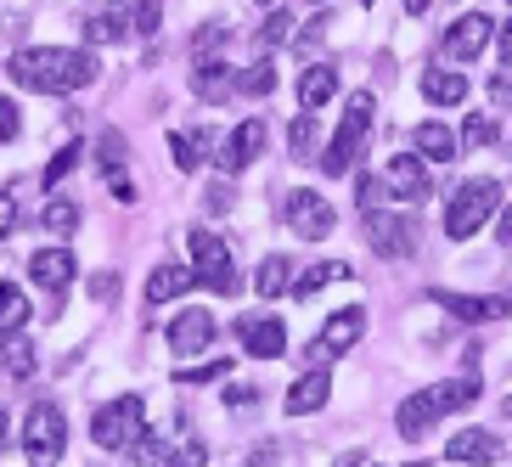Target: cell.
Wrapping results in <instances>:
<instances>
[{"instance_id":"obj_1","label":"cell","mask_w":512,"mask_h":467,"mask_svg":"<svg viewBox=\"0 0 512 467\" xmlns=\"http://www.w3.org/2000/svg\"><path fill=\"white\" fill-rule=\"evenodd\" d=\"M6 74L23 85V91H46V96H62V91H85L96 79V57L79 46H29L6 62Z\"/></svg>"},{"instance_id":"obj_2","label":"cell","mask_w":512,"mask_h":467,"mask_svg":"<svg viewBox=\"0 0 512 467\" xmlns=\"http://www.w3.org/2000/svg\"><path fill=\"white\" fill-rule=\"evenodd\" d=\"M372 113H377L372 91H355V96H349V107H344V124L332 130L327 152H321V169H327L332 181L355 169V158H361V147H366V130H372Z\"/></svg>"},{"instance_id":"obj_3","label":"cell","mask_w":512,"mask_h":467,"mask_svg":"<svg viewBox=\"0 0 512 467\" xmlns=\"http://www.w3.org/2000/svg\"><path fill=\"white\" fill-rule=\"evenodd\" d=\"M501 209V181L479 175V181H467L462 192L451 197V209H445V237L451 242H467L479 226H490V214Z\"/></svg>"},{"instance_id":"obj_4","label":"cell","mask_w":512,"mask_h":467,"mask_svg":"<svg viewBox=\"0 0 512 467\" xmlns=\"http://www.w3.org/2000/svg\"><path fill=\"white\" fill-rule=\"evenodd\" d=\"M141 434H147V406H141V394H124V400L102 406L91 422V439L102 451H130Z\"/></svg>"},{"instance_id":"obj_5","label":"cell","mask_w":512,"mask_h":467,"mask_svg":"<svg viewBox=\"0 0 512 467\" xmlns=\"http://www.w3.org/2000/svg\"><path fill=\"white\" fill-rule=\"evenodd\" d=\"M192 265H197V282H209L214 293H237L242 287V276H237V265H231V248L220 242V231H209V226H192Z\"/></svg>"},{"instance_id":"obj_6","label":"cell","mask_w":512,"mask_h":467,"mask_svg":"<svg viewBox=\"0 0 512 467\" xmlns=\"http://www.w3.org/2000/svg\"><path fill=\"white\" fill-rule=\"evenodd\" d=\"M23 451L34 456V467H51L62 451H68V417L57 406H34L23 417Z\"/></svg>"},{"instance_id":"obj_7","label":"cell","mask_w":512,"mask_h":467,"mask_svg":"<svg viewBox=\"0 0 512 467\" xmlns=\"http://www.w3.org/2000/svg\"><path fill=\"white\" fill-rule=\"evenodd\" d=\"M332 226H338V214H332V203L321 192H310V186H299V192L287 197V231H299L304 242H321L332 237Z\"/></svg>"},{"instance_id":"obj_8","label":"cell","mask_w":512,"mask_h":467,"mask_svg":"<svg viewBox=\"0 0 512 467\" xmlns=\"http://www.w3.org/2000/svg\"><path fill=\"white\" fill-rule=\"evenodd\" d=\"M490 40H496V23H490L484 12H462L451 29H445L439 51H445L451 62H473V57H484V51H490Z\"/></svg>"},{"instance_id":"obj_9","label":"cell","mask_w":512,"mask_h":467,"mask_svg":"<svg viewBox=\"0 0 512 467\" xmlns=\"http://www.w3.org/2000/svg\"><path fill=\"white\" fill-rule=\"evenodd\" d=\"M361 332H366V310H361V304H349V310L327 316L321 338L310 344V361H316V366H327L332 355H344V349H355V344H361Z\"/></svg>"},{"instance_id":"obj_10","label":"cell","mask_w":512,"mask_h":467,"mask_svg":"<svg viewBox=\"0 0 512 467\" xmlns=\"http://www.w3.org/2000/svg\"><path fill=\"white\" fill-rule=\"evenodd\" d=\"M259 152H265V124L248 119V124H237V130H226V141H220V152H214V164L226 169V175H242Z\"/></svg>"},{"instance_id":"obj_11","label":"cell","mask_w":512,"mask_h":467,"mask_svg":"<svg viewBox=\"0 0 512 467\" xmlns=\"http://www.w3.org/2000/svg\"><path fill=\"white\" fill-rule=\"evenodd\" d=\"M428 164H422V152H400V158H389V169H383V192L400 197V203H417V197H428Z\"/></svg>"},{"instance_id":"obj_12","label":"cell","mask_w":512,"mask_h":467,"mask_svg":"<svg viewBox=\"0 0 512 467\" xmlns=\"http://www.w3.org/2000/svg\"><path fill=\"white\" fill-rule=\"evenodd\" d=\"M237 338L254 361H276L287 349V327L276 316H237Z\"/></svg>"},{"instance_id":"obj_13","label":"cell","mask_w":512,"mask_h":467,"mask_svg":"<svg viewBox=\"0 0 512 467\" xmlns=\"http://www.w3.org/2000/svg\"><path fill=\"white\" fill-rule=\"evenodd\" d=\"M192 91L203 96V102H231V96L242 91V74L237 68H226L220 57H197V68H192Z\"/></svg>"},{"instance_id":"obj_14","label":"cell","mask_w":512,"mask_h":467,"mask_svg":"<svg viewBox=\"0 0 512 467\" xmlns=\"http://www.w3.org/2000/svg\"><path fill=\"white\" fill-rule=\"evenodd\" d=\"M214 344V316L209 310H181V316L169 321V349L175 355H197V349Z\"/></svg>"},{"instance_id":"obj_15","label":"cell","mask_w":512,"mask_h":467,"mask_svg":"<svg viewBox=\"0 0 512 467\" xmlns=\"http://www.w3.org/2000/svg\"><path fill=\"white\" fill-rule=\"evenodd\" d=\"M74 254L68 248H40V254L29 259V276H34V287H46V293H62V287L74 282Z\"/></svg>"},{"instance_id":"obj_16","label":"cell","mask_w":512,"mask_h":467,"mask_svg":"<svg viewBox=\"0 0 512 467\" xmlns=\"http://www.w3.org/2000/svg\"><path fill=\"white\" fill-rule=\"evenodd\" d=\"M327 394H332V372L327 366H310V372L287 389V411H293V417H310V411L327 406Z\"/></svg>"},{"instance_id":"obj_17","label":"cell","mask_w":512,"mask_h":467,"mask_svg":"<svg viewBox=\"0 0 512 467\" xmlns=\"http://www.w3.org/2000/svg\"><path fill=\"white\" fill-rule=\"evenodd\" d=\"M136 34V17H130V0H119L113 12H96L91 23H85V40L91 46H124Z\"/></svg>"},{"instance_id":"obj_18","label":"cell","mask_w":512,"mask_h":467,"mask_svg":"<svg viewBox=\"0 0 512 467\" xmlns=\"http://www.w3.org/2000/svg\"><path fill=\"white\" fill-rule=\"evenodd\" d=\"M496 456H501V439L490 428H462L451 439V462H462V467H490Z\"/></svg>"},{"instance_id":"obj_19","label":"cell","mask_w":512,"mask_h":467,"mask_svg":"<svg viewBox=\"0 0 512 467\" xmlns=\"http://www.w3.org/2000/svg\"><path fill=\"white\" fill-rule=\"evenodd\" d=\"M192 287H197V271H192V265H158V271L147 276V304L158 310V304L181 299V293H192Z\"/></svg>"},{"instance_id":"obj_20","label":"cell","mask_w":512,"mask_h":467,"mask_svg":"<svg viewBox=\"0 0 512 467\" xmlns=\"http://www.w3.org/2000/svg\"><path fill=\"white\" fill-rule=\"evenodd\" d=\"M332 96H338V68H332V62L304 68V79H299V107H304V113H321Z\"/></svg>"},{"instance_id":"obj_21","label":"cell","mask_w":512,"mask_h":467,"mask_svg":"<svg viewBox=\"0 0 512 467\" xmlns=\"http://www.w3.org/2000/svg\"><path fill=\"white\" fill-rule=\"evenodd\" d=\"M428 400H434L439 417H451V411L473 406V400H479V372H462V377H445V383H434V389H428Z\"/></svg>"},{"instance_id":"obj_22","label":"cell","mask_w":512,"mask_h":467,"mask_svg":"<svg viewBox=\"0 0 512 467\" xmlns=\"http://www.w3.org/2000/svg\"><path fill=\"white\" fill-rule=\"evenodd\" d=\"M372 248H377L383 259H406V254H411V220L372 214Z\"/></svg>"},{"instance_id":"obj_23","label":"cell","mask_w":512,"mask_h":467,"mask_svg":"<svg viewBox=\"0 0 512 467\" xmlns=\"http://www.w3.org/2000/svg\"><path fill=\"white\" fill-rule=\"evenodd\" d=\"M422 96L434 107H456L467 96V79L456 74V68H434V62H428V68H422Z\"/></svg>"},{"instance_id":"obj_24","label":"cell","mask_w":512,"mask_h":467,"mask_svg":"<svg viewBox=\"0 0 512 467\" xmlns=\"http://www.w3.org/2000/svg\"><path fill=\"white\" fill-rule=\"evenodd\" d=\"M417 152L422 158H434V164H451L456 152H462V136L445 130L439 119H428V124H417Z\"/></svg>"},{"instance_id":"obj_25","label":"cell","mask_w":512,"mask_h":467,"mask_svg":"<svg viewBox=\"0 0 512 467\" xmlns=\"http://www.w3.org/2000/svg\"><path fill=\"white\" fill-rule=\"evenodd\" d=\"M434 422H439V411H434V400H428V389H422V394H411L406 406H400L394 428H400V439H428Z\"/></svg>"},{"instance_id":"obj_26","label":"cell","mask_w":512,"mask_h":467,"mask_svg":"<svg viewBox=\"0 0 512 467\" xmlns=\"http://www.w3.org/2000/svg\"><path fill=\"white\" fill-rule=\"evenodd\" d=\"M434 304H439V310H451L456 321H496V316H507V304H501V299H462V293H434Z\"/></svg>"},{"instance_id":"obj_27","label":"cell","mask_w":512,"mask_h":467,"mask_svg":"<svg viewBox=\"0 0 512 467\" xmlns=\"http://www.w3.org/2000/svg\"><path fill=\"white\" fill-rule=\"evenodd\" d=\"M344 276H355L344 259H316L304 276H293V299H310V293H321L327 282H344Z\"/></svg>"},{"instance_id":"obj_28","label":"cell","mask_w":512,"mask_h":467,"mask_svg":"<svg viewBox=\"0 0 512 467\" xmlns=\"http://www.w3.org/2000/svg\"><path fill=\"white\" fill-rule=\"evenodd\" d=\"M124 467H175V445H164V439L147 428V434L124 451Z\"/></svg>"},{"instance_id":"obj_29","label":"cell","mask_w":512,"mask_h":467,"mask_svg":"<svg viewBox=\"0 0 512 467\" xmlns=\"http://www.w3.org/2000/svg\"><path fill=\"white\" fill-rule=\"evenodd\" d=\"M254 287L265 293V299H276V293H287V287H293V265H287L282 254H265V259H259V276H254Z\"/></svg>"},{"instance_id":"obj_30","label":"cell","mask_w":512,"mask_h":467,"mask_svg":"<svg viewBox=\"0 0 512 467\" xmlns=\"http://www.w3.org/2000/svg\"><path fill=\"white\" fill-rule=\"evenodd\" d=\"M40 226L57 231V237H74V231H79V203H74V197H51L46 214H40Z\"/></svg>"},{"instance_id":"obj_31","label":"cell","mask_w":512,"mask_h":467,"mask_svg":"<svg viewBox=\"0 0 512 467\" xmlns=\"http://www.w3.org/2000/svg\"><path fill=\"white\" fill-rule=\"evenodd\" d=\"M287 34H293V12H271V17H265V29H259V40H254L259 57H271V51L282 46Z\"/></svg>"},{"instance_id":"obj_32","label":"cell","mask_w":512,"mask_h":467,"mask_svg":"<svg viewBox=\"0 0 512 467\" xmlns=\"http://www.w3.org/2000/svg\"><path fill=\"white\" fill-rule=\"evenodd\" d=\"M124 158H130L124 136H119V130H107V136H102V147H96V164H102V175H107V181H113V175L124 169Z\"/></svg>"},{"instance_id":"obj_33","label":"cell","mask_w":512,"mask_h":467,"mask_svg":"<svg viewBox=\"0 0 512 467\" xmlns=\"http://www.w3.org/2000/svg\"><path fill=\"white\" fill-rule=\"evenodd\" d=\"M316 136H321L316 113H299V119H293V136H287V147H293V158H310V152H316Z\"/></svg>"},{"instance_id":"obj_34","label":"cell","mask_w":512,"mask_h":467,"mask_svg":"<svg viewBox=\"0 0 512 467\" xmlns=\"http://www.w3.org/2000/svg\"><path fill=\"white\" fill-rule=\"evenodd\" d=\"M276 91V62L271 57H259L248 74H242V96H271Z\"/></svg>"},{"instance_id":"obj_35","label":"cell","mask_w":512,"mask_h":467,"mask_svg":"<svg viewBox=\"0 0 512 467\" xmlns=\"http://www.w3.org/2000/svg\"><path fill=\"white\" fill-rule=\"evenodd\" d=\"M130 17H136V40H152L158 23H164V6L158 0H130Z\"/></svg>"},{"instance_id":"obj_36","label":"cell","mask_w":512,"mask_h":467,"mask_svg":"<svg viewBox=\"0 0 512 467\" xmlns=\"http://www.w3.org/2000/svg\"><path fill=\"white\" fill-rule=\"evenodd\" d=\"M29 316H34V310H29V299H23V293H12V299L0 304V344H6V338H12V332L23 327Z\"/></svg>"},{"instance_id":"obj_37","label":"cell","mask_w":512,"mask_h":467,"mask_svg":"<svg viewBox=\"0 0 512 467\" xmlns=\"http://www.w3.org/2000/svg\"><path fill=\"white\" fill-rule=\"evenodd\" d=\"M0 361H6V372H12V377H34V344H29V338H12Z\"/></svg>"},{"instance_id":"obj_38","label":"cell","mask_w":512,"mask_h":467,"mask_svg":"<svg viewBox=\"0 0 512 467\" xmlns=\"http://www.w3.org/2000/svg\"><path fill=\"white\" fill-rule=\"evenodd\" d=\"M169 147H175V164H181V175H197V169H203V147L192 141V130L169 136Z\"/></svg>"},{"instance_id":"obj_39","label":"cell","mask_w":512,"mask_h":467,"mask_svg":"<svg viewBox=\"0 0 512 467\" xmlns=\"http://www.w3.org/2000/svg\"><path fill=\"white\" fill-rule=\"evenodd\" d=\"M462 141H467V147H490V141H496V119H490V113H467Z\"/></svg>"},{"instance_id":"obj_40","label":"cell","mask_w":512,"mask_h":467,"mask_svg":"<svg viewBox=\"0 0 512 467\" xmlns=\"http://www.w3.org/2000/svg\"><path fill=\"white\" fill-rule=\"evenodd\" d=\"M74 164H79V141H68V147H62L57 158L46 164V186H57V181H62V175H68Z\"/></svg>"},{"instance_id":"obj_41","label":"cell","mask_w":512,"mask_h":467,"mask_svg":"<svg viewBox=\"0 0 512 467\" xmlns=\"http://www.w3.org/2000/svg\"><path fill=\"white\" fill-rule=\"evenodd\" d=\"M17 130H23V113H17L12 96H0V147H6V141H17Z\"/></svg>"},{"instance_id":"obj_42","label":"cell","mask_w":512,"mask_h":467,"mask_svg":"<svg viewBox=\"0 0 512 467\" xmlns=\"http://www.w3.org/2000/svg\"><path fill=\"white\" fill-rule=\"evenodd\" d=\"M220 40H226V23H203V29L192 34L197 57H214V51H220Z\"/></svg>"},{"instance_id":"obj_43","label":"cell","mask_w":512,"mask_h":467,"mask_svg":"<svg viewBox=\"0 0 512 467\" xmlns=\"http://www.w3.org/2000/svg\"><path fill=\"white\" fill-rule=\"evenodd\" d=\"M226 372H231V361H203V366H186L181 383H220Z\"/></svg>"},{"instance_id":"obj_44","label":"cell","mask_w":512,"mask_h":467,"mask_svg":"<svg viewBox=\"0 0 512 467\" xmlns=\"http://www.w3.org/2000/svg\"><path fill=\"white\" fill-rule=\"evenodd\" d=\"M12 226H17V192L6 186V192H0V237H6Z\"/></svg>"},{"instance_id":"obj_45","label":"cell","mask_w":512,"mask_h":467,"mask_svg":"<svg viewBox=\"0 0 512 467\" xmlns=\"http://www.w3.org/2000/svg\"><path fill=\"white\" fill-rule=\"evenodd\" d=\"M321 34H327V17L304 23V29H299V51H316V46H321Z\"/></svg>"},{"instance_id":"obj_46","label":"cell","mask_w":512,"mask_h":467,"mask_svg":"<svg viewBox=\"0 0 512 467\" xmlns=\"http://www.w3.org/2000/svg\"><path fill=\"white\" fill-rule=\"evenodd\" d=\"M203 462H209V451H203L197 439H192V445H181V451H175V467H203Z\"/></svg>"},{"instance_id":"obj_47","label":"cell","mask_w":512,"mask_h":467,"mask_svg":"<svg viewBox=\"0 0 512 467\" xmlns=\"http://www.w3.org/2000/svg\"><path fill=\"white\" fill-rule=\"evenodd\" d=\"M91 293H96V299H119V271H102L91 282Z\"/></svg>"},{"instance_id":"obj_48","label":"cell","mask_w":512,"mask_h":467,"mask_svg":"<svg viewBox=\"0 0 512 467\" xmlns=\"http://www.w3.org/2000/svg\"><path fill=\"white\" fill-rule=\"evenodd\" d=\"M209 209H214V214H220V209H231V186H226V181H220V186H209Z\"/></svg>"},{"instance_id":"obj_49","label":"cell","mask_w":512,"mask_h":467,"mask_svg":"<svg viewBox=\"0 0 512 467\" xmlns=\"http://www.w3.org/2000/svg\"><path fill=\"white\" fill-rule=\"evenodd\" d=\"M490 96H496V107H512V79H507V74H501V79H496V85H490Z\"/></svg>"},{"instance_id":"obj_50","label":"cell","mask_w":512,"mask_h":467,"mask_svg":"<svg viewBox=\"0 0 512 467\" xmlns=\"http://www.w3.org/2000/svg\"><path fill=\"white\" fill-rule=\"evenodd\" d=\"M496 51H501V62H507V68H512V17H507V23H501V40H496Z\"/></svg>"},{"instance_id":"obj_51","label":"cell","mask_w":512,"mask_h":467,"mask_svg":"<svg viewBox=\"0 0 512 467\" xmlns=\"http://www.w3.org/2000/svg\"><path fill=\"white\" fill-rule=\"evenodd\" d=\"M377 192H383V181H372V175H366V181H361V203H366V209H377Z\"/></svg>"},{"instance_id":"obj_52","label":"cell","mask_w":512,"mask_h":467,"mask_svg":"<svg viewBox=\"0 0 512 467\" xmlns=\"http://www.w3.org/2000/svg\"><path fill=\"white\" fill-rule=\"evenodd\" d=\"M496 237H501V248H512V209H501V226H496Z\"/></svg>"},{"instance_id":"obj_53","label":"cell","mask_w":512,"mask_h":467,"mask_svg":"<svg viewBox=\"0 0 512 467\" xmlns=\"http://www.w3.org/2000/svg\"><path fill=\"white\" fill-rule=\"evenodd\" d=\"M428 6H434V0H406V12H411V17H422Z\"/></svg>"},{"instance_id":"obj_54","label":"cell","mask_w":512,"mask_h":467,"mask_svg":"<svg viewBox=\"0 0 512 467\" xmlns=\"http://www.w3.org/2000/svg\"><path fill=\"white\" fill-rule=\"evenodd\" d=\"M12 293H17V287H6V282H0V304H6V299H12Z\"/></svg>"},{"instance_id":"obj_55","label":"cell","mask_w":512,"mask_h":467,"mask_svg":"<svg viewBox=\"0 0 512 467\" xmlns=\"http://www.w3.org/2000/svg\"><path fill=\"white\" fill-rule=\"evenodd\" d=\"M501 304H507V316H512V293H507V299H501Z\"/></svg>"},{"instance_id":"obj_56","label":"cell","mask_w":512,"mask_h":467,"mask_svg":"<svg viewBox=\"0 0 512 467\" xmlns=\"http://www.w3.org/2000/svg\"><path fill=\"white\" fill-rule=\"evenodd\" d=\"M501 411H507V417H512V394H507V406H501Z\"/></svg>"},{"instance_id":"obj_57","label":"cell","mask_w":512,"mask_h":467,"mask_svg":"<svg viewBox=\"0 0 512 467\" xmlns=\"http://www.w3.org/2000/svg\"><path fill=\"white\" fill-rule=\"evenodd\" d=\"M0 434H6V411H0Z\"/></svg>"},{"instance_id":"obj_58","label":"cell","mask_w":512,"mask_h":467,"mask_svg":"<svg viewBox=\"0 0 512 467\" xmlns=\"http://www.w3.org/2000/svg\"><path fill=\"white\" fill-rule=\"evenodd\" d=\"M361 467H377V462H361Z\"/></svg>"},{"instance_id":"obj_59","label":"cell","mask_w":512,"mask_h":467,"mask_svg":"<svg viewBox=\"0 0 512 467\" xmlns=\"http://www.w3.org/2000/svg\"><path fill=\"white\" fill-rule=\"evenodd\" d=\"M259 6H271V0H259Z\"/></svg>"},{"instance_id":"obj_60","label":"cell","mask_w":512,"mask_h":467,"mask_svg":"<svg viewBox=\"0 0 512 467\" xmlns=\"http://www.w3.org/2000/svg\"><path fill=\"white\" fill-rule=\"evenodd\" d=\"M361 6H372V0H361Z\"/></svg>"}]
</instances>
